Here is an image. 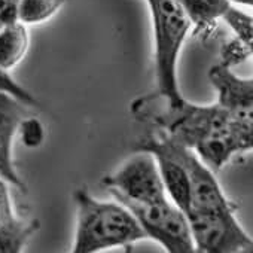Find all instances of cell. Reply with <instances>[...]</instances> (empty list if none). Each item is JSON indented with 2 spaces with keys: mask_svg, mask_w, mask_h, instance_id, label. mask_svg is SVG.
Returning <instances> with one entry per match:
<instances>
[{
  "mask_svg": "<svg viewBox=\"0 0 253 253\" xmlns=\"http://www.w3.org/2000/svg\"><path fill=\"white\" fill-rule=\"evenodd\" d=\"M78 223L73 252L92 253L146 238L134 214L121 203L98 201L86 191L75 192Z\"/></svg>",
  "mask_w": 253,
  "mask_h": 253,
  "instance_id": "cell-1",
  "label": "cell"
},
{
  "mask_svg": "<svg viewBox=\"0 0 253 253\" xmlns=\"http://www.w3.org/2000/svg\"><path fill=\"white\" fill-rule=\"evenodd\" d=\"M155 36V73L160 95L169 106L185 98L177 84V60L182 45L192 26L179 0H146Z\"/></svg>",
  "mask_w": 253,
  "mask_h": 253,
  "instance_id": "cell-2",
  "label": "cell"
},
{
  "mask_svg": "<svg viewBox=\"0 0 253 253\" xmlns=\"http://www.w3.org/2000/svg\"><path fill=\"white\" fill-rule=\"evenodd\" d=\"M232 121L217 103L197 106L186 100L176 106H167V110L157 118V124L169 137L191 149L203 139L226 130Z\"/></svg>",
  "mask_w": 253,
  "mask_h": 253,
  "instance_id": "cell-3",
  "label": "cell"
},
{
  "mask_svg": "<svg viewBox=\"0 0 253 253\" xmlns=\"http://www.w3.org/2000/svg\"><path fill=\"white\" fill-rule=\"evenodd\" d=\"M128 209L146 237L158 241L167 252L192 253L195 252L191 228L186 214L171 201L142 204L128 200H118Z\"/></svg>",
  "mask_w": 253,
  "mask_h": 253,
  "instance_id": "cell-4",
  "label": "cell"
},
{
  "mask_svg": "<svg viewBox=\"0 0 253 253\" xmlns=\"http://www.w3.org/2000/svg\"><path fill=\"white\" fill-rule=\"evenodd\" d=\"M116 200L142 204L164 203L169 200L155 157L148 151H137L116 173L106 177Z\"/></svg>",
  "mask_w": 253,
  "mask_h": 253,
  "instance_id": "cell-5",
  "label": "cell"
},
{
  "mask_svg": "<svg viewBox=\"0 0 253 253\" xmlns=\"http://www.w3.org/2000/svg\"><path fill=\"white\" fill-rule=\"evenodd\" d=\"M186 217L189 222L195 252H252V238L241 228L234 213L189 210L186 213Z\"/></svg>",
  "mask_w": 253,
  "mask_h": 253,
  "instance_id": "cell-6",
  "label": "cell"
},
{
  "mask_svg": "<svg viewBox=\"0 0 253 253\" xmlns=\"http://www.w3.org/2000/svg\"><path fill=\"white\" fill-rule=\"evenodd\" d=\"M160 139L163 140L169 152L173 154L180 161V164L185 167L188 173L189 185H191L189 210L211 211V213H234V206L226 200L225 194L222 192L213 174V170H210L191 148L177 143L166 133L160 134Z\"/></svg>",
  "mask_w": 253,
  "mask_h": 253,
  "instance_id": "cell-7",
  "label": "cell"
},
{
  "mask_svg": "<svg viewBox=\"0 0 253 253\" xmlns=\"http://www.w3.org/2000/svg\"><path fill=\"white\" fill-rule=\"evenodd\" d=\"M209 78L217 91V104L234 121L253 124V81L237 76L222 63L210 69Z\"/></svg>",
  "mask_w": 253,
  "mask_h": 253,
  "instance_id": "cell-8",
  "label": "cell"
},
{
  "mask_svg": "<svg viewBox=\"0 0 253 253\" xmlns=\"http://www.w3.org/2000/svg\"><path fill=\"white\" fill-rule=\"evenodd\" d=\"M253 145V124H243L232 121L226 130L211 134L198 142L192 151L210 169L219 170L229 158L243 151L252 149Z\"/></svg>",
  "mask_w": 253,
  "mask_h": 253,
  "instance_id": "cell-9",
  "label": "cell"
},
{
  "mask_svg": "<svg viewBox=\"0 0 253 253\" xmlns=\"http://www.w3.org/2000/svg\"><path fill=\"white\" fill-rule=\"evenodd\" d=\"M24 118L26 104L9 94L0 92V179L21 191L26 189V185L12 163V143Z\"/></svg>",
  "mask_w": 253,
  "mask_h": 253,
  "instance_id": "cell-10",
  "label": "cell"
},
{
  "mask_svg": "<svg viewBox=\"0 0 253 253\" xmlns=\"http://www.w3.org/2000/svg\"><path fill=\"white\" fill-rule=\"evenodd\" d=\"M29 49V33L26 24L15 21L0 27V67L11 70Z\"/></svg>",
  "mask_w": 253,
  "mask_h": 253,
  "instance_id": "cell-11",
  "label": "cell"
},
{
  "mask_svg": "<svg viewBox=\"0 0 253 253\" xmlns=\"http://www.w3.org/2000/svg\"><path fill=\"white\" fill-rule=\"evenodd\" d=\"M192 24L198 29L210 27L229 8V0H179Z\"/></svg>",
  "mask_w": 253,
  "mask_h": 253,
  "instance_id": "cell-12",
  "label": "cell"
},
{
  "mask_svg": "<svg viewBox=\"0 0 253 253\" xmlns=\"http://www.w3.org/2000/svg\"><path fill=\"white\" fill-rule=\"evenodd\" d=\"M38 229V220H21L14 226L2 228L0 229V253L21 252Z\"/></svg>",
  "mask_w": 253,
  "mask_h": 253,
  "instance_id": "cell-13",
  "label": "cell"
},
{
  "mask_svg": "<svg viewBox=\"0 0 253 253\" xmlns=\"http://www.w3.org/2000/svg\"><path fill=\"white\" fill-rule=\"evenodd\" d=\"M66 0H21L18 21L23 24H39L55 15Z\"/></svg>",
  "mask_w": 253,
  "mask_h": 253,
  "instance_id": "cell-14",
  "label": "cell"
},
{
  "mask_svg": "<svg viewBox=\"0 0 253 253\" xmlns=\"http://www.w3.org/2000/svg\"><path fill=\"white\" fill-rule=\"evenodd\" d=\"M235 33L237 39L240 42H243L246 46L252 48V41H253V21L252 17L232 8L229 5V8L223 12V15L220 17Z\"/></svg>",
  "mask_w": 253,
  "mask_h": 253,
  "instance_id": "cell-15",
  "label": "cell"
},
{
  "mask_svg": "<svg viewBox=\"0 0 253 253\" xmlns=\"http://www.w3.org/2000/svg\"><path fill=\"white\" fill-rule=\"evenodd\" d=\"M0 92H5L12 95L14 98L20 100L21 103H24L26 106H35L36 104V98L23 86L20 85L11 75L8 70L0 67Z\"/></svg>",
  "mask_w": 253,
  "mask_h": 253,
  "instance_id": "cell-16",
  "label": "cell"
},
{
  "mask_svg": "<svg viewBox=\"0 0 253 253\" xmlns=\"http://www.w3.org/2000/svg\"><path fill=\"white\" fill-rule=\"evenodd\" d=\"M23 219L17 217L11 200V194L8 189V182L0 179V229L9 228L20 223Z\"/></svg>",
  "mask_w": 253,
  "mask_h": 253,
  "instance_id": "cell-17",
  "label": "cell"
},
{
  "mask_svg": "<svg viewBox=\"0 0 253 253\" xmlns=\"http://www.w3.org/2000/svg\"><path fill=\"white\" fill-rule=\"evenodd\" d=\"M20 128H21V137L26 146L36 148L42 143L45 131H43V125L41 124L39 119L24 118L20 124Z\"/></svg>",
  "mask_w": 253,
  "mask_h": 253,
  "instance_id": "cell-18",
  "label": "cell"
},
{
  "mask_svg": "<svg viewBox=\"0 0 253 253\" xmlns=\"http://www.w3.org/2000/svg\"><path fill=\"white\" fill-rule=\"evenodd\" d=\"M252 52V48L246 46L243 42H240L238 39L228 43L225 48H223V66H228L231 67L232 64H237V63H241L243 60H246Z\"/></svg>",
  "mask_w": 253,
  "mask_h": 253,
  "instance_id": "cell-19",
  "label": "cell"
},
{
  "mask_svg": "<svg viewBox=\"0 0 253 253\" xmlns=\"http://www.w3.org/2000/svg\"><path fill=\"white\" fill-rule=\"evenodd\" d=\"M21 0H0V24L18 21V8Z\"/></svg>",
  "mask_w": 253,
  "mask_h": 253,
  "instance_id": "cell-20",
  "label": "cell"
},
{
  "mask_svg": "<svg viewBox=\"0 0 253 253\" xmlns=\"http://www.w3.org/2000/svg\"><path fill=\"white\" fill-rule=\"evenodd\" d=\"M229 2H234L237 5H244V6H252L253 0H229Z\"/></svg>",
  "mask_w": 253,
  "mask_h": 253,
  "instance_id": "cell-21",
  "label": "cell"
},
{
  "mask_svg": "<svg viewBox=\"0 0 253 253\" xmlns=\"http://www.w3.org/2000/svg\"><path fill=\"white\" fill-rule=\"evenodd\" d=\"M0 27H2V24H0Z\"/></svg>",
  "mask_w": 253,
  "mask_h": 253,
  "instance_id": "cell-22",
  "label": "cell"
}]
</instances>
